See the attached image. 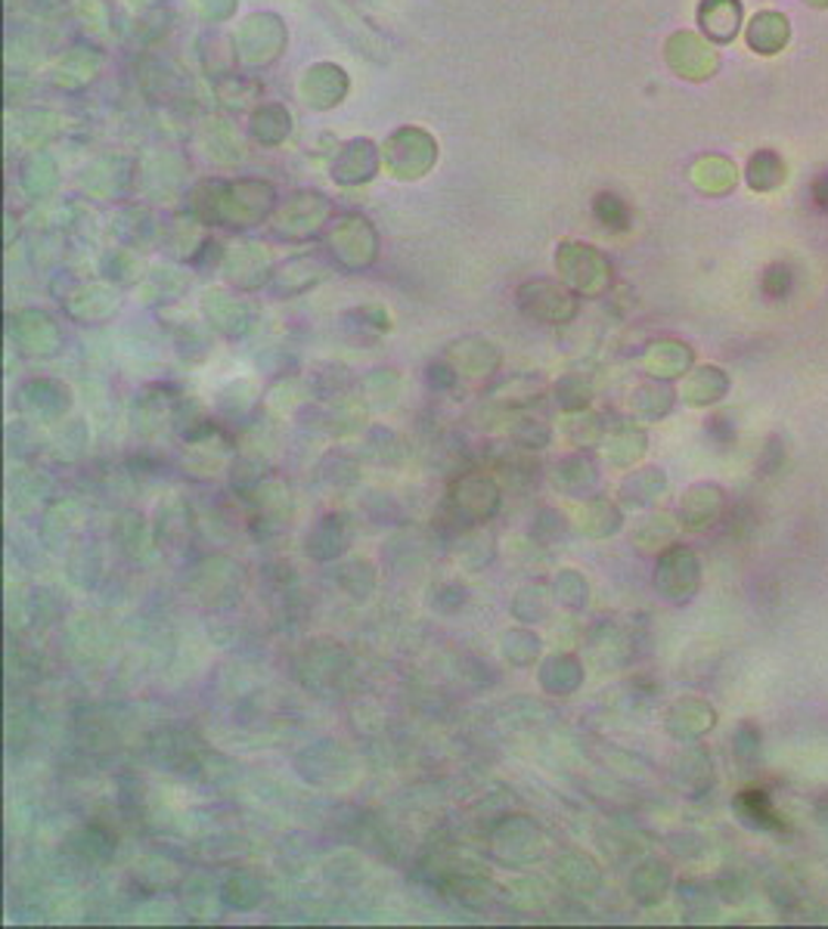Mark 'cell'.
Instances as JSON below:
<instances>
[{
  "label": "cell",
  "instance_id": "cell-1",
  "mask_svg": "<svg viewBox=\"0 0 828 929\" xmlns=\"http://www.w3.org/2000/svg\"><path fill=\"white\" fill-rule=\"evenodd\" d=\"M448 511V539L460 537L469 527L487 523L499 511V484L497 474L487 472H465L453 477L444 499Z\"/></svg>",
  "mask_w": 828,
  "mask_h": 929
},
{
  "label": "cell",
  "instance_id": "cell-2",
  "mask_svg": "<svg viewBox=\"0 0 828 929\" xmlns=\"http://www.w3.org/2000/svg\"><path fill=\"white\" fill-rule=\"evenodd\" d=\"M351 653L335 645V641H311L304 651L295 657V679L304 691L316 698H332L335 691L348 685Z\"/></svg>",
  "mask_w": 828,
  "mask_h": 929
},
{
  "label": "cell",
  "instance_id": "cell-3",
  "mask_svg": "<svg viewBox=\"0 0 828 929\" xmlns=\"http://www.w3.org/2000/svg\"><path fill=\"white\" fill-rule=\"evenodd\" d=\"M547 849V833L530 815H506L497 818L491 831V852L494 858L509 867L534 864L544 858Z\"/></svg>",
  "mask_w": 828,
  "mask_h": 929
},
{
  "label": "cell",
  "instance_id": "cell-4",
  "mask_svg": "<svg viewBox=\"0 0 828 929\" xmlns=\"http://www.w3.org/2000/svg\"><path fill=\"white\" fill-rule=\"evenodd\" d=\"M186 586H190V592H193L202 604L227 607V604H233L239 598L243 571H239L236 561L224 558V554H208V558H202L200 564L190 571Z\"/></svg>",
  "mask_w": 828,
  "mask_h": 929
},
{
  "label": "cell",
  "instance_id": "cell-5",
  "mask_svg": "<svg viewBox=\"0 0 828 929\" xmlns=\"http://www.w3.org/2000/svg\"><path fill=\"white\" fill-rule=\"evenodd\" d=\"M701 586V564L698 554L686 545H670L655 564V588L664 602H689Z\"/></svg>",
  "mask_w": 828,
  "mask_h": 929
},
{
  "label": "cell",
  "instance_id": "cell-6",
  "mask_svg": "<svg viewBox=\"0 0 828 929\" xmlns=\"http://www.w3.org/2000/svg\"><path fill=\"white\" fill-rule=\"evenodd\" d=\"M299 771L323 790H335L342 784H348L354 778V763L351 756L335 741H320L314 747L301 750L299 756Z\"/></svg>",
  "mask_w": 828,
  "mask_h": 929
},
{
  "label": "cell",
  "instance_id": "cell-7",
  "mask_svg": "<svg viewBox=\"0 0 828 929\" xmlns=\"http://www.w3.org/2000/svg\"><path fill=\"white\" fill-rule=\"evenodd\" d=\"M19 409L34 422H60L72 409V391L53 378H32L19 388Z\"/></svg>",
  "mask_w": 828,
  "mask_h": 929
},
{
  "label": "cell",
  "instance_id": "cell-8",
  "mask_svg": "<svg viewBox=\"0 0 828 929\" xmlns=\"http://www.w3.org/2000/svg\"><path fill=\"white\" fill-rule=\"evenodd\" d=\"M559 270L568 285H574L580 292H602L609 285V261L596 255L590 245H562L559 255Z\"/></svg>",
  "mask_w": 828,
  "mask_h": 929
},
{
  "label": "cell",
  "instance_id": "cell-9",
  "mask_svg": "<svg viewBox=\"0 0 828 929\" xmlns=\"http://www.w3.org/2000/svg\"><path fill=\"white\" fill-rule=\"evenodd\" d=\"M518 304L525 307V313H530L534 320H544V323H568L574 313H578V301L574 294L556 285V282H528L521 292H518Z\"/></svg>",
  "mask_w": 828,
  "mask_h": 929
},
{
  "label": "cell",
  "instance_id": "cell-10",
  "mask_svg": "<svg viewBox=\"0 0 828 929\" xmlns=\"http://www.w3.org/2000/svg\"><path fill=\"white\" fill-rule=\"evenodd\" d=\"M152 530H155V542L165 545L171 552H183L193 537H196V515L190 503L183 496H171L162 506L155 508L152 515Z\"/></svg>",
  "mask_w": 828,
  "mask_h": 929
},
{
  "label": "cell",
  "instance_id": "cell-11",
  "mask_svg": "<svg viewBox=\"0 0 828 929\" xmlns=\"http://www.w3.org/2000/svg\"><path fill=\"white\" fill-rule=\"evenodd\" d=\"M441 889L448 893L456 905L469 911H484L497 901V883L491 881L484 871H463V867H448L441 874Z\"/></svg>",
  "mask_w": 828,
  "mask_h": 929
},
{
  "label": "cell",
  "instance_id": "cell-12",
  "mask_svg": "<svg viewBox=\"0 0 828 929\" xmlns=\"http://www.w3.org/2000/svg\"><path fill=\"white\" fill-rule=\"evenodd\" d=\"M552 487L559 489L562 496H571V499H590L596 496L599 480H602V472H599L596 458L587 456L583 450L580 453H571L556 462V468L549 474Z\"/></svg>",
  "mask_w": 828,
  "mask_h": 929
},
{
  "label": "cell",
  "instance_id": "cell-13",
  "mask_svg": "<svg viewBox=\"0 0 828 929\" xmlns=\"http://www.w3.org/2000/svg\"><path fill=\"white\" fill-rule=\"evenodd\" d=\"M181 905L190 920H202V923L217 920L227 908L221 896V881H215L212 874H190L181 883Z\"/></svg>",
  "mask_w": 828,
  "mask_h": 929
},
{
  "label": "cell",
  "instance_id": "cell-14",
  "mask_svg": "<svg viewBox=\"0 0 828 929\" xmlns=\"http://www.w3.org/2000/svg\"><path fill=\"white\" fill-rule=\"evenodd\" d=\"M202 741L190 737L186 732H159L152 737L150 756L155 766H162L165 771H190L193 766L202 763Z\"/></svg>",
  "mask_w": 828,
  "mask_h": 929
},
{
  "label": "cell",
  "instance_id": "cell-15",
  "mask_svg": "<svg viewBox=\"0 0 828 929\" xmlns=\"http://www.w3.org/2000/svg\"><path fill=\"white\" fill-rule=\"evenodd\" d=\"M348 549V523L338 515H323L320 521L304 533V554L316 564H332Z\"/></svg>",
  "mask_w": 828,
  "mask_h": 929
},
{
  "label": "cell",
  "instance_id": "cell-16",
  "mask_svg": "<svg viewBox=\"0 0 828 929\" xmlns=\"http://www.w3.org/2000/svg\"><path fill=\"white\" fill-rule=\"evenodd\" d=\"M68 852L87 867H103L116 858V833L106 824H84L68 836Z\"/></svg>",
  "mask_w": 828,
  "mask_h": 929
},
{
  "label": "cell",
  "instance_id": "cell-17",
  "mask_svg": "<svg viewBox=\"0 0 828 929\" xmlns=\"http://www.w3.org/2000/svg\"><path fill=\"white\" fill-rule=\"evenodd\" d=\"M112 542L118 545V552L131 561H143L150 554L155 542V530H152V521H147L140 511H121L112 523Z\"/></svg>",
  "mask_w": 828,
  "mask_h": 929
},
{
  "label": "cell",
  "instance_id": "cell-18",
  "mask_svg": "<svg viewBox=\"0 0 828 929\" xmlns=\"http://www.w3.org/2000/svg\"><path fill=\"white\" fill-rule=\"evenodd\" d=\"M221 896H224V905H227L230 911L246 914L261 908L267 889L265 881H261L255 871H249V867H233V871H227V874L221 877Z\"/></svg>",
  "mask_w": 828,
  "mask_h": 929
},
{
  "label": "cell",
  "instance_id": "cell-19",
  "mask_svg": "<svg viewBox=\"0 0 828 929\" xmlns=\"http://www.w3.org/2000/svg\"><path fill=\"white\" fill-rule=\"evenodd\" d=\"M178 397H171L162 388H150L137 397L133 403V428L150 438V434H159L165 424H174V415H178Z\"/></svg>",
  "mask_w": 828,
  "mask_h": 929
},
{
  "label": "cell",
  "instance_id": "cell-20",
  "mask_svg": "<svg viewBox=\"0 0 828 929\" xmlns=\"http://www.w3.org/2000/svg\"><path fill=\"white\" fill-rule=\"evenodd\" d=\"M537 682L552 698H568L583 685V663L578 653H552L540 663Z\"/></svg>",
  "mask_w": 828,
  "mask_h": 929
},
{
  "label": "cell",
  "instance_id": "cell-21",
  "mask_svg": "<svg viewBox=\"0 0 828 929\" xmlns=\"http://www.w3.org/2000/svg\"><path fill=\"white\" fill-rule=\"evenodd\" d=\"M720 511H723V489L713 484H698L686 489L679 503V521L689 530H705L720 518Z\"/></svg>",
  "mask_w": 828,
  "mask_h": 929
},
{
  "label": "cell",
  "instance_id": "cell-22",
  "mask_svg": "<svg viewBox=\"0 0 828 929\" xmlns=\"http://www.w3.org/2000/svg\"><path fill=\"white\" fill-rule=\"evenodd\" d=\"M574 527L580 533L593 539H605L614 537L621 530V508L612 499H602V496H590V499H580L578 511H574Z\"/></svg>",
  "mask_w": 828,
  "mask_h": 929
},
{
  "label": "cell",
  "instance_id": "cell-23",
  "mask_svg": "<svg viewBox=\"0 0 828 929\" xmlns=\"http://www.w3.org/2000/svg\"><path fill=\"white\" fill-rule=\"evenodd\" d=\"M552 867H556V877L562 881L564 889L568 893H580V896L596 893L599 881H602L596 862L590 855H583L580 849H564L562 855L552 862Z\"/></svg>",
  "mask_w": 828,
  "mask_h": 929
},
{
  "label": "cell",
  "instance_id": "cell-24",
  "mask_svg": "<svg viewBox=\"0 0 828 929\" xmlns=\"http://www.w3.org/2000/svg\"><path fill=\"white\" fill-rule=\"evenodd\" d=\"M713 728V710L705 701L686 698L670 706L667 713V732L679 737V741H696L701 734H708Z\"/></svg>",
  "mask_w": 828,
  "mask_h": 929
},
{
  "label": "cell",
  "instance_id": "cell-25",
  "mask_svg": "<svg viewBox=\"0 0 828 929\" xmlns=\"http://www.w3.org/2000/svg\"><path fill=\"white\" fill-rule=\"evenodd\" d=\"M552 602H556V595H552V583H544V580H528V583H521L518 592L513 595L509 611H513V617L518 619V623H525V626H537V623H547L549 611H552Z\"/></svg>",
  "mask_w": 828,
  "mask_h": 929
},
{
  "label": "cell",
  "instance_id": "cell-26",
  "mask_svg": "<svg viewBox=\"0 0 828 929\" xmlns=\"http://www.w3.org/2000/svg\"><path fill=\"white\" fill-rule=\"evenodd\" d=\"M472 344L460 342L453 344V350L448 359L453 363V369L460 372V378H491L499 369V350L484 338H475V350H469Z\"/></svg>",
  "mask_w": 828,
  "mask_h": 929
},
{
  "label": "cell",
  "instance_id": "cell-27",
  "mask_svg": "<svg viewBox=\"0 0 828 929\" xmlns=\"http://www.w3.org/2000/svg\"><path fill=\"white\" fill-rule=\"evenodd\" d=\"M674 784L686 797H701L708 793L713 784V766L711 756L701 747H689L686 753H679L677 766H674Z\"/></svg>",
  "mask_w": 828,
  "mask_h": 929
},
{
  "label": "cell",
  "instance_id": "cell-28",
  "mask_svg": "<svg viewBox=\"0 0 828 929\" xmlns=\"http://www.w3.org/2000/svg\"><path fill=\"white\" fill-rule=\"evenodd\" d=\"M667 489V477H664L662 468H639V472H630L624 477V484L617 489V499L630 508H646L655 506L658 499L664 496Z\"/></svg>",
  "mask_w": 828,
  "mask_h": 929
},
{
  "label": "cell",
  "instance_id": "cell-29",
  "mask_svg": "<svg viewBox=\"0 0 828 929\" xmlns=\"http://www.w3.org/2000/svg\"><path fill=\"white\" fill-rule=\"evenodd\" d=\"M670 893V867L664 862H648L636 864L630 874V896L636 898L639 905H658L664 896Z\"/></svg>",
  "mask_w": 828,
  "mask_h": 929
},
{
  "label": "cell",
  "instance_id": "cell-30",
  "mask_svg": "<svg viewBox=\"0 0 828 929\" xmlns=\"http://www.w3.org/2000/svg\"><path fill=\"white\" fill-rule=\"evenodd\" d=\"M590 653L599 667L617 669L630 660V638L614 626V623H599L596 629L590 633Z\"/></svg>",
  "mask_w": 828,
  "mask_h": 929
},
{
  "label": "cell",
  "instance_id": "cell-31",
  "mask_svg": "<svg viewBox=\"0 0 828 929\" xmlns=\"http://www.w3.org/2000/svg\"><path fill=\"white\" fill-rule=\"evenodd\" d=\"M499 653L509 667H534L544 657V641L540 636L528 629L525 623H518L513 629H506L499 638Z\"/></svg>",
  "mask_w": 828,
  "mask_h": 929
},
{
  "label": "cell",
  "instance_id": "cell-32",
  "mask_svg": "<svg viewBox=\"0 0 828 929\" xmlns=\"http://www.w3.org/2000/svg\"><path fill=\"white\" fill-rule=\"evenodd\" d=\"M335 583H338V588L348 595L351 602H366V598L376 592L379 573H376V564H373V561H366V558H348V561L338 564Z\"/></svg>",
  "mask_w": 828,
  "mask_h": 929
},
{
  "label": "cell",
  "instance_id": "cell-33",
  "mask_svg": "<svg viewBox=\"0 0 828 929\" xmlns=\"http://www.w3.org/2000/svg\"><path fill=\"white\" fill-rule=\"evenodd\" d=\"M729 391V378L717 366H701L682 385V400L689 407H711Z\"/></svg>",
  "mask_w": 828,
  "mask_h": 929
},
{
  "label": "cell",
  "instance_id": "cell-34",
  "mask_svg": "<svg viewBox=\"0 0 828 929\" xmlns=\"http://www.w3.org/2000/svg\"><path fill=\"white\" fill-rule=\"evenodd\" d=\"M788 41V19L782 13H757L751 19V29H748V44L763 53V56H773L778 50L785 47Z\"/></svg>",
  "mask_w": 828,
  "mask_h": 929
},
{
  "label": "cell",
  "instance_id": "cell-35",
  "mask_svg": "<svg viewBox=\"0 0 828 929\" xmlns=\"http://www.w3.org/2000/svg\"><path fill=\"white\" fill-rule=\"evenodd\" d=\"M739 19H742L739 0H705V7H701V25L717 41H732L739 32Z\"/></svg>",
  "mask_w": 828,
  "mask_h": 929
},
{
  "label": "cell",
  "instance_id": "cell-36",
  "mask_svg": "<svg viewBox=\"0 0 828 929\" xmlns=\"http://www.w3.org/2000/svg\"><path fill=\"white\" fill-rule=\"evenodd\" d=\"M564 434H568V441L574 443V446H580V450H593V446H599V443L605 441L609 424H605V419H602L599 412H590V409H583V412H568V419H564Z\"/></svg>",
  "mask_w": 828,
  "mask_h": 929
},
{
  "label": "cell",
  "instance_id": "cell-37",
  "mask_svg": "<svg viewBox=\"0 0 828 929\" xmlns=\"http://www.w3.org/2000/svg\"><path fill=\"white\" fill-rule=\"evenodd\" d=\"M453 545H456V558L463 561L469 571H481V568H487V564L494 561V554H497V549H494V539L487 537L481 527H469L465 533H460V537L453 539Z\"/></svg>",
  "mask_w": 828,
  "mask_h": 929
},
{
  "label": "cell",
  "instance_id": "cell-38",
  "mask_svg": "<svg viewBox=\"0 0 828 929\" xmlns=\"http://www.w3.org/2000/svg\"><path fill=\"white\" fill-rule=\"evenodd\" d=\"M670 407H674V393L662 385H643L630 397V412L639 422H658L670 412Z\"/></svg>",
  "mask_w": 828,
  "mask_h": 929
},
{
  "label": "cell",
  "instance_id": "cell-39",
  "mask_svg": "<svg viewBox=\"0 0 828 929\" xmlns=\"http://www.w3.org/2000/svg\"><path fill=\"white\" fill-rule=\"evenodd\" d=\"M509 441H513L515 446H521V450L537 453V450H547L549 446V441H552V428H549L544 419L528 415V412H513V419H509Z\"/></svg>",
  "mask_w": 828,
  "mask_h": 929
},
{
  "label": "cell",
  "instance_id": "cell-40",
  "mask_svg": "<svg viewBox=\"0 0 828 929\" xmlns=\"http://www.w3.org/2000/svg\"><path fill=\"white\" fill-rule=\"evenodd\" d=\"M267 477H270V465L258 456H239L230 465V472H227L233 493H239L243 499H249L251 493L261 487Z\"/></svg>",
  "mask_w": 828,
  "mask_h": 929
},
{
  "label": "cell",
  "instance_id": "cell-41",
  "mask_svg": "<svg viewBox=\"0 0 828 929\" xmlns=\"http://www.w3.org/2000/svg\"><path fill=\"white\" fill-rule=\"evenodd\" d=\"M361 393H364L366 407H376V409L395 407L400 393L398 372H391V369H376V372H369V376L361 381Z\"/></svg>",
  "mask_w": 828,
  "mask_h": 929
},
{
  "label": "cell",
  "instance_id": "cell-42",
  "mask_svg": "<svg viewBox=\"0 0 828 929\" xmlns=\"http://www.w3.org/2000/svg\"><path fill=\"white\" fill-rule=\"evenodd\" d=\"M552 595H556V602L562 604L564 611H583L590 604V583H587V576L580 571L564 568L552 580Z\"/></svg>",
  "mask_w": 828,
  "mask_h": 929
},
{
  "label": "cell",
  "instance_id": "cell-43",
  "mask_svg": "<svg viewBox=\"0 0 828 929\" xmlns=\"http://www.w3.org/2000/svg\"><path fill=\"white\" fill-rule=\"evenodd\" d=\"M316 477H320V484H326V487L348 489L361 480V468H357V462L351 456H345L342 450H332V453H326V458L320 462Z\"/></svg>",
  "mask_w": 828,
  "mask_h": 929
},
{
  "label": "cell",
  "instance_id": "cell-44",
  "mask_svg": "<svg viewBox=\"0 0 828 929\" xmlns=\"http://www.w3.org/2000/svg\"><path fill=\"white\" fill-rule=\"evenodd\" d=\"M646 434L639 428H621L617 434H612L605 441V453H609V462L617 465V468H627L633 465L636 458L646 453Z\"/></svg>",
  "mask_w": 828,
  "mask_h": 929
},
{
  "label": "cell",
  "instance_id": "cell-45",
  "mask_svg": "<svg viewBox=\"0 0 828 929\" xmlns=\"http://www.w3.org/2000/svg\"><path fill=\"white\" fill-rule=\"evenodd\" d=\"M552 400L562 412H583L593 403V385L583 376H562L552 385Z\"/></svg>",
  "mask_w": 828,
  "mask_h": 929
},
{
  "label": "cell",
  "instance_id": "cell-46",
  "mask_svg": "<svg viewBox=\"0 0 828 929\" xmlns=\"http://www.w3.org/2000/svg\"><path fill=\"white\" fill-rule=\"evenodd\" d=\"M255 385L249 381H233L230 388H224L217 397V409L227 422H246L251 407H255Z\"/></svg>",
  "mask_w": 828,
  "mask_h": 929
},
{
  "label": "cell",
  "instance_id": "cell-47",
  "mask_svg": "<svg viewBox=\"0 0 828 929\" xmlns=\"http://www.w3.org/2000/svg\"><path fill=\"white\" fill-rule=\"evenodd\" d=\"M568 530H571V518H564L559 508H540L534 523H530V539L537 545H547L549 549V545L562 542L568 537Z\"/></svg>",
  "mask_w": 828,
  "mask_h": 929
},
{
  "label": "cell",
  "instance_id": "cell-48",
  "mask_svg": "<svg viewBox=\"0 0 828 929\" xmlns=\"http://www.w3.org/2000/svg\"><path fill=\"white\" fill-rule=\"evenodd\" d=\"M677 898H679V908H682V914H686V920H711L713 911H717V905H713V893H708L701 883H679L677 889Z\"/></svg>",
  "mask_w": 828,
  "mask_h": 929
},
{
  "label": "cell",
  "instance_id": "cell-49",
  "mask_svg": "<svg viewBox=\"0 0 828 929\" xmlns=\"http://www.w3.org/2000/svg\"><path fill=\"white\" fill-rule=\"evenodd\" d=\"M782 180H785V164H782V159L773 155V152H761V155H754L751 164H748V183H751L754 190H761V193L776 190Z\"/></svg>",
  "mask_w": 828,
  "mask_h": 929
},
{
  "label": "cell",
  "instance_id": "cell-50",
  "mask_svg": "<svg viewBox=\"0 0 828 929\" xmlns=\"http://www.w3.org/2000/svg\"><path fill=\"white\" fill-rule=\"evenodd\" d=\"M103 573V558L94 545H78L72 558H68V576L78 583V586L90 588Z\"/></svg>",
  "mask_w": 828,
  "mask_h": 929
},
{
  "label": "cell",
  "instance_id": "cell-51",
  "mask_svg": "<svg viewBox=\"0 0 828 929\" xmlns=\"http://www.w3.org/2000/svg\"><path fill=\"white\" fill-rule=\"evenodd\" d=\"M366 446H369V458L379 462V465H398L400 458H404V443L388 428H369L366 431Z\"/></svg>",
  "mask_w": 828,
  "mask_h": 929
},
{
  "label": "cell",
  "instance_id": "cell-52",
  "mask_svg": "<svg viewBox=\"0 0 828 929\" xmlns=\"http://www.w3.org/2000/svg\"><path fill=\"white\" fill-rule=\"evenodd\" d=\"M735 812L742 815L745 824H754V828H776V812L770 809V799L763 797L761 790H745L742 797L735 799Z\"/></svg>",
  "mask_w": 828,
  "mask_h": 929
},
{
  "label": "cell",
  "instance_id": "cell-53",
  "mask_svg": "<svg viewBox=\"0 0 828 929\" xmlns=\"http://www.w3.org/2000/svg\"><path fill=\"white\" fill-rule=\"evenodd\" d=\"M465 602H469V592H465L463 583L448 580V583H434V586L429 588L431 611H438V614H444V617L460 614L465 607Z\"/></svg>",
  "mask_w": 828,
  "mask_h": 929
},
{
  "label": "cell",
  "instance_id": "cell-54",
  "mask_svg": "<svg viewBox=\"0 0 828 929\" xmlns=\"http://www.w3.org/2000/svg\"><path fill=\"white\" fill-rule=\"evenodd\" d=\"M84 446H87V424L82 419H68L51 443L53 453H63V458H78L84 453Z\"/></svg>",
  "mask_w": 828,
  "mask_h": 929
},
{
  "label": "cell",
  "instance_id": "cell-55",
  "mask_svg": "<svg viewBox=\"0 0 828 929\" xmlns=\"http://www.w3.org/2000/svg\"><path fill=\"white\" fill-rule=\"evenodd\" d=\"M66 614V598L56 588H34L32 592V617L41 626H53Z\"/></svg>",
  "mask_w": 828,
  "mask_h": 929
},
{
  "label": "cell",
  "instance_id": "cell-56",
  "mask_svg": "<svg viewBox=\"0 0 828 929\" xmlns=\"http://www.w3.org/2000/svg\"><path fill=\"white\" fill-rule=\"evenodd\" d=\"M732 753H735V759H739L745 768L757 766V759H761V732H757L751 722L739 725V732H735V744H732Z\"/></svg>",
  "mask_w": 828,
  "mask_h": 929
},
{
  "label": "cell",
  "instance_id": "cell-57",
  "mask_svg": "<svg viewBox=\"0 0 828 929\" xmlns=\"http://www.w3.org/2000/svg\"><path fill=\"white\" fill-rule=\"evenodd\" d=\"M426 378H429L431 391H441V393L453 391V388L460 385V372L453 369V363H450L448 357L434 359V363L429 366V372H426Z\"/></svg>",
  "mask_w": 828,
  "mask_h": 929
},
{
  "label": "cell",
  "instance_id": "cell-58",
  "mask_svg": "<svg viewBox=\"0 0 828 929\" xmlns=\"http://www.w3.org/2000/svg\"><path fill=\"white\" fill-rule=\"evenodd\" d=\"M596 217L609 229H627L630 227L627 208H624V205H621V202H617L614 196H599L596 198Z\"/></svg>",
  "mask_w": 828,
  "mask_h": 929
},
{
  "label": "cell",
  "instance_id": "cell-59",
  "mask_svg": "<svg viewBox=\"0 0 828 929\" xmlns=\"http://www.w3.org/2000/svg\"><path fill=\"white\" fill-rule=\"evenodd\" d=\"M717 896L723 898V901H729V905H742L748 896V883L745 877H739V874H723L720 881H717Z\"/></svg>",
  "mask_w": 828,
  "mask_h": 929
},
{
  "label": "cell",
  "instance_id": "cell-60",
  "mask_svg": "<svg viewBox=\"0 0 828 929\" xmlns=\"http://www.w3.org/2000/svg\"><path fill=\"white\" fill-rule=\"evenodd\" d=\"M788 285H792V277H788V270H785V267H773V270H766V292L785 294L788 292Z\"/></svg>",
  "mask_w": 828,
  "mask_h": 929
},
{
  "label": "cell",
  "instance_id": "cell-61",
  "mask_svg": "<svg viewBox=\"0 0 828 929\" xmlns=\"http://www.w3.org/2000/svg\"><path fill=\"white\" fill-rule=\"evenodd\" d=\"M807 3H813V7H828V0H807Z\"/></svg>",
  "mask_w": 828,
  "mask_h": 929
}]
</instances>
